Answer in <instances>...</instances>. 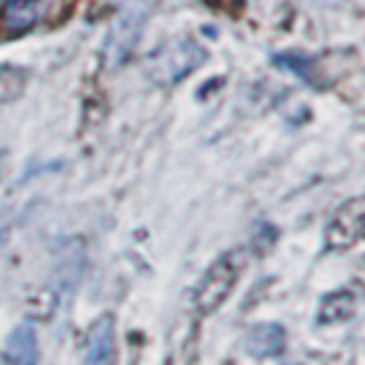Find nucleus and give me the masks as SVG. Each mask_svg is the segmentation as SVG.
<instances>
[{
  "instance_id": "4",
  "label": "nucleus",
  "mask_w": 365,
  "mask_h": 365,
  "mask_svg": "<svg viewBox=\"0 0 365 365\" xmlns=\"http://www.w3.org/2000/svg\"><path fill=\"white\" fill-rule=\"evenodd\" d=\"M54 9V0H6L0 11V23L9 34H23L40 26Z\"/></svg>"
},
{
  "instance_id": "11",
  "label": "nucleus",
  "mask_w": 365,
  "mask_h": 365,
  "mask_svg": "<svg viewBox=\"0 0 365 365\" xmlns=\"http://www.w3.org/2000/svg\"><path fill=\"white\" fill-rule=\"evenodd\" d=\"M217 6H228V3H242V0H214Z\"/></svg>"
},
{
  "instance_id": "10",
  "label": "nucleus",
  "mask_w": 365,
  "mask_h": 365,
  "mask_svg": "<svg viewBox=\"0 0 365 365\" xmlns=\"http://www.w3.org/2000/svg\"><path fill=\"white\" fill-rule=\"evenodd\" d=\"M23 71L20 68H0V100H9V97H17L23 91Z\"/></svg>"
},
{
  "instance_id": "8",
  "label": "nucleus",
  "mask_w": 365,
  "mask_h": 365,
  "mask_svg": "<svg viewBox=\"0 0 365 365\" xmlns=\"http://www.w3.org/2000/svg\"><path fill=\"white\" fill-rule=\"evenodd\" d=\"M6 365H37V334L29 322L17 325L3 351Z\"/></svg>"
},
{
  "instance_id": "1",
  "label": "nucleus",
  "mask_w": 365,
  "mask_h": 365,
  "mask_svg": "<svg viewBox=\"0 0 365 365\" xmlns=\"http://www.w3.org/2000/svg\"><path fill=\"white\" fill-rule=\"evenodd\" d=\"M202 60H205V51L191 37H174L171 43H165L163 48H157L148 57V74L157 83L171 86L180 77L191 74Z\"/></svg>"
},
{
  "instance_id": "5",
  "label": "nucleus",
  "mask_w": 365,
  "mask_h": 365,
  "mask_svg": "<svg viewBox=\"0 0 365 365\" xmlns=\"http://www.w3.org/2000/svg\"><path fill=\"white\" fill-rule=\"evenodd\" d=\"M365 234V205H345L328 225V248H351Z\"/></svg>"
},
{
  "instance_id": "2",
  "label": "nucleus",
  "mask_w": 365,
  "mask_h": 365,
  "mask_svg": "<svg viewBox=\"0 0 365 365\" xmlns=\"http://www.w3.org/2000/svg\"><path fill=\"white\" fill-rule=\"evenodd\" d=\"M240 268H242V257L234 251V254H222V257L205 271V277H202V282L197 285V294H194L197 308H200L202 314L214 311V308L228 297V291H231L234 282H237Z\"/></svg>"
},
{
  "instance_id": "7",
  "label": "nucleus",
  "mask_w": 365,
  "mask_h": 365,
  "mask_svg": "<svg viewBox=\"0 0 365 365\" xmlns=\"http://www.w3.org/2000/svg\"><path fill=\"white\" fill-rule=\"evenodd\" d=\"M285 348V331L282 325L277 322H259L248 331L245 336V351L257 359H265V356H277L279 351Z\"/></svg>"
},
{
  "instance_id": "3",
  "label": "nucleus",
  "mask_w": 365,
  "mask_h": 365,
  "mask_svg": "<svg viewBox=\"0 0 365 365\" xmlns=\"http://www.w3.org/2000/svg\"><path fill=\"white\" fill-rule=\"evenodd\" d=\"M143 17H145V11L137 9V6L125 9V11L117 17V23H114V29H111V34H108V43H106V60H108V66H117V63H123V60L131 54L134 43H137V37H140Z\"/></svg>"
},
{
  "instance_id": "6",
  "label": "nucleus",
  "mask_w": 365,
  "mask_h": 365,
  "mask_svg": "<svg viewBox=\"0 0 365 365\" xmlns=\"http://www.w3.org/2000/svg\"><path fill=\"white\" fill-rule=\"evenodd\" d=\"M80 365H114V319L111 317H100L91 325Z\"/></svg>"
},
{
  "instance_id": "12",
  "label": "nucleus",
  "mask_w": 365,
  "mask_h": 365,
  "mask_svg": "<svg viewBox=\"0 0 365 365\" xmlns=\"http://www.w3.org/2000/svg\"><path fill=\"white\" fill-rule=\"evenodd\" d=\"M3 3H6V0H0V6H3Z\"/></svg>"
},
{
  "instance_id": "9",
  "label": "nucleus",
  "mask_w": 365,
  "mask_h": 365,
  "mask_svg": "<svg viewBox=\"0 0 365 365\" xmlns=\"http://www.w3.org/2000/svg\"><path fill=\"white\" fill-rule=\"evenodd\" d=\"M356 311V297L351 291H331L319 299V308H317V319L322 325H336V322H345L351 319Z\"/></svg>"
}]
</instances>
